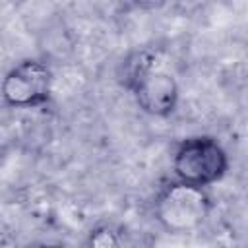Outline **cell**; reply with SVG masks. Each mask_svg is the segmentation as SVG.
<instances>
[{
	"label": "cell",
	"mask_w": 248,
	"mask_h": 248,
	"mask_svg": "<svg viewBox=\"0 0 248 248\" xmlns=\"http://www.w3.org/2000/svg\"><path fill=\"white\" fill-rule=\"evenodd\" d=\"M120 83L149 116L169 118L178 107V81L151 50H136L122 62Z\"/></svg>",
	"instance_id": "obj_1"
},
{
	"label": "cell",
	"mask_w": 248,
	"mask_h": 248,
	"mask_svg": "<svg viewBox=\"0 0 248 248\" xmlns=\"http://www.w3.org/2000/svg\"><path fill=\"white\" fill-rule=\"evenodd\" d=\"M211 207L213 203L205 188L172 180L159 190L153 213L167 232L182 234L200 229L207 221Z\"/></svg>",
	"instance_id": "obj_2"
},
{
	"label": "cell",
	"mask_w": 248,
	"mask_h": 248,
	"mask_svg": "<svg viewBox=\"0 0 248 248\" xmlns=\"http://www.w3.org/2000/svg\"><path fill=\"white\" fill-rule=\"evenodd\" d=\"M229 167V153L213 136L184 138L172 153L174 180L200 188H207L223 180Z\"/></svg>",
	"instance_id": "obj_3"
},
{
	"label": "cell",
	"mask_w": 248,
	"mask_h": 248,
	"mask_svg": "<svg viewBox=\"0 0 248 248\" xmlns=\"http://www.w3.org/2000/svg\"><path fill=\"white\" fill-rule=\"evenodd\" d=\"M52 70L35 58L10 68L0 83V97L12 108H41L52 99Z\"/></svg>",
	"instance_id": "obj_4"
},
{
	"label": "cell",
	"mask_w": 248,
	"mask_h": 248,
	"mask_svg": "<svg viewBox=\"0 0 248 248\" xmlns=\"http://www.w3.org/2000/svg\"><path fill=\"white\" fill-rule=\"evenodd\" d=\"M87 244L91 246H99V248H108V246H118L120 240L116 236V232L108 227V225H99L89 232Z\"/></svg>",
	"instance_id": "obj_5"
},
{
	"label": "cell",
	"mask_w": 248,
	"mask_h": 248,
	"mask_svg": "<svg viewBox=\"0 0 248 248\" xmlns=\"http://www.w3.org/2000/svg\"><path fill=\"white\" fill-rule=\"evenodd\" d=\"M134 6H138V8H145V10H149V8H159V6H163L167 0H130Z\"/></svg>",
	"instance_id": "obj_6"
},
{
	"label": "cell",
	"mask_w": 248,
	"mask_h": 248,
	"mask_svg": "<svg viewBox=\"0 0 248 248\" xmlns=\"http://www.w3.org/2000/svg\"><path fill=\"white\" fill-rule=\"evenodd\" d=\"M4 151H6V143H4V140H0V159L4 157Z\"/></svg>",
	"instance_id": "obj_7"
}]
</instances>
